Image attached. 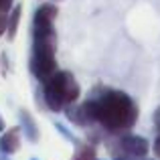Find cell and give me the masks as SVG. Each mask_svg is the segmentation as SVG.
Segmentation results:
<instances>
[{
	"label": "cell",
	"instance_id": "1",
	"mask_svg": "<svg viewBox=\"0 0 160 160\" xmlns=\"http://www.w3.org/2000/svg\"><path fill=\"white\" fill-rule=\"evenodd\" d=\"M102 93H93L95 99V118L98 126L106 130V134H124L132 130L138 122V106L128 93L120 89H103Z\"/></svg>",
	"mask_w": 160,
	"mask_h": 160
},
{
	"label": "cell",
	"instance_id": "2",
	"mask_svg": "<svg viewBox=\"0 0 160 160\" xmlns=\"http://www.w3.org/2000/svg\"><path fill=\"white\" fill-rule=\"evenodd\" d=\"M79 93H81L79 85L69 71H55L51 77L43 81V89H41L45 108L55 113H61L67 106L75 103L79 99Z\"/></svg>",
	"mask_w": 160,
	"mask_h": 160
},
{
	"label": "cell",
	"instance_id": "3",
	"mask_svg": "<svg viewBox=\"0 0 160 160\" xmlns=\"http://www.w3.org/2000/svg\"><path fill=\"white\" fill-rule=\"evenodd\" d=\"M108 150L113 156H128V158H146L150 144L144 136L138 134H112L108 140Z\"/></svg>",
	"mask_w": 160,
	"mask_h": 160
},
{
	"label": "cell",
	"instance_id": "4",
	"mask_svg": "<svg viewBox=\"0 0 160 160\" xmlns=\"http://www.w3.org/2000/svg\"><path fill=\"white\" fill-rule=\"evenodd\" d=\"M28 71L37 81L43 83L57 71V59L51 53H31L28 59Z\"/></svg>",
	"mask_w": 160,
	"mask_h": 160
},
{
	"label": "cell",
	"instance_id": "5",
	"mask_svg": "<svg viewBox=\"0 0 160 160\" xmlns=\"http://www.w3.org/2000/svg\"><path fill=\"white\" fill-rule=\"evenodd\" d=\"M20 130L24 132V136H27L28 142H32V144L39 142V138H41L39 126H37L35 118L31 116V112H27V109H20Z\"/></svg>",
	"mask_w": 160,
	"mask_h": 160
},
{
	"label": "cell",
	"instance_id": "6",
	"mask_svg": "<svg viewBox=\"0 0 160 160\" xmlns=\"http://www.w3.org/2000/svg\"><path fill=\"white\" fill-rule=\"evenodd\" d=\"M20 150V128H12L0 136V152L14 154Z\"/></svg>",
	"mask_w": 160,
	"mask_h": 160
},
{
	"label": "cell",
	"instance_id": "7",
	"mask_svg": "<svg viewBox=\"0 0 160 160\" xmlns=\"http://www.w3.org/2000/svg\"><path fill=\"white\" fill-rule=\"evenodd\" d=\"M71 160H98L95 144H91V142H77Z\"/></svg>",
	"mask_w": 160,
	"mask_h": 160
},
{
	"label": "cell",
	"instance_id": "8",
	"mask_svg": "<svg viewBox=\"0 0 160 160\" xmlns=\"http://www.w3.org/2000/svg\"><path fill=\"white\" fill-rule=\"evenodd\" d=\"M20 14H22V4H16L14 8L8 10V20H6V37L14 39L16 31H18V22H20Z\"/></svg>",
	"mask_w": 160,
	"mask_h": 160
},
{
	"label": "cell",
	"instance_id": "9",
	"mask_svg": "<svg viewBox=\"0 0 160 160\" xmlns=\"http://www.w3.org/2000/svg\"><path fill=\"white\" fill-rule=\"evenodd\" d=\"M53 126H55V128H57V132L61 134L63 138H67V140H69V142H71V144H73V146H75V144H77V142H79L77 138H75V134L71 132V130L67 128V126H63V122H55Z\"/></svg>",
	"mask_w": 160,
	"mask_h": 160
},
{
	"label": "cell",
	"instance_id": "10",
	"mask_svg": "<svg viewBox=\"0 0 160 160\" xmlns=\"http://www.w3.org/2000/svg\"><path fill=\"white\" fill-rule=\"evenodd\" d=\"M6 20H8V12L0 10V37L6 32Z\"/></svg>",
	"mask_w": 160,
	"mask_h": 160
},
{
	"label": "cell",
	"instance_id": "11",
	"mask_svg": "<svg viewBox=\"0 0 160 160\" xmlns=\"http://www.w3.org/2000/svg\"><path fill=\"white\" fill-rule=\"evenodd\" d=\"M12 2H14V0H0V10L8 12L12 8Z\"/></svg>",
	"mask_w": 160,
	"mask_h": 160
},
{
	"label": "cell",
	"instance_id": "12",
	"mask_svg": "<svg viewBox=\"0 0 160 160\" xmlns=\"http://www.w3.org/2000/svg\"><path fill=\"white\" fill-rule=\"evenodd\" d=\"M152 150H154V156H156V158H160V132H158L156 140H154V146H152Z\"/></svg>",
	"mask_w": 160,
	"mask_h": 160
},
{
	"label": "cell",
	"instance_id": "13",
	"mask_svg": "<svg viewBox=\"0 0 160 160\" xmlns=\"http://www.w3.org/2000/svg\"><path fill=\"white\" fill-rule=\"evenodd\" d=\"M154 126H156V130L160 132V108L154 112Z\"/></svg>",
	"mask_w": 160,
	"mask_h": 160
},
{
	"label": "cell",
	"instance_id": "14",
	"mask_svg": "<svg viewBox=\"0 0 160 160\" xmlns=\"http://www.w3.org/2000/svg\"><path fill=\"white\" fill-rule=\"evenodd\" d=\"M4 128H6V122H4V118L0 116V132H4Z\"/></svg>",
	"mask_w": 160,
	"mask_h": 160
},
{
	"label": "cell",
	"instance_id": "15",
	"mask_svg": "<svg viewBox=\"0 0 160 160\" xmlns=\"http://www.w3.org/2000/svg\"><path fill=\"white\" fill-rule=\"evenodd\" d=\"M0 160H10V158H8V154H4V152H0Z\"/></svg>",
	"mask_w": 160,
	"mask_h": 160
},
{
	"label": "cell",
	"instance_id": "16",
	"mask_svg": "<svg viewBox=\"0 0 160 160\" xmlns=\"http://www.w3.org/2000/svg\"><path fill=\"white\" fill-rule=\"evenodd\" d=\"M116 160H134V158H128V156H116Z\"/></svg>",
	"mask_w": 160,
	"mask_h": 160
},
{
	"label": "cell",
	"instance_id": "17",
	"mask_svg": "<svg viewBox=\"0 0 160 160\" xmlns=\"http://www.w3.org/2000/svg\"><path fill=\"white\" fill-rule=\"evenodd\" d=\"M31 160H39V158H35V156H32V158H31Z\"/></svg>",
	"mask_w": 160,
	"mask_h": 160
}]
</instances>
